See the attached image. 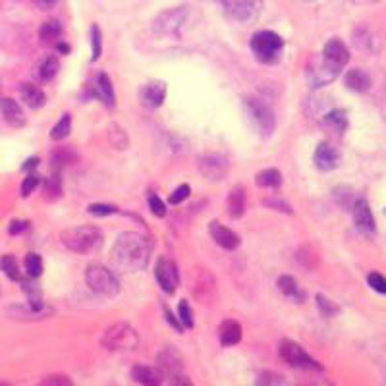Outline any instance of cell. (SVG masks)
<instances>
[{"label":"cell","mask_w":386,"mask_h":386,"mask_svg":"<svg viewBox=\"0 0 386 386\" xmlns=\"http://www.w3.org/2000/svg\"><path fill=\"white\" fill-rule=\"evenodd\" d=\"M151 259V242L139 232L120 234L112 247V263L126 272L143 270Z\"/></svg>","instance_id":"6da1fadb"},{"label":"cell","mask_w":386,"mask_h":386,"mask_svg":"<svg viewBox=\"0 0 386 386\" xmlns=\"http://www.w3.org/2000/svg\"><path fill=\"white\" fill-rule=\"evenodd\" d=\"M62 244L66 249L79 255H89V253L97 252L102 245V232L97 226H76L68 228L60 236Z\"/></svg>","instance_id":"7a4b0ae2"},{"label":"cell","mask_w":386,"mask_h":386,"mask_svg":"<svg viewBox=\"0 0 386 386\" xmlns=\"http://www.w3.org/2000/svg\"><path fill=\"white\" fill-rule=\"evenodd\" d=\"M284 49V39L275 31L263 29L252 37V51L255 54V59L265 62V64H272L277 62L280 52Z\"/></svg>","instance_id":"3957f363"},{"label":"cell","mask_w":386,"mask_h":386,"mask_svg":"<svg viewBox=\"0 0 386 386\" xmlns=\"http://www.w3.org/2000/svg\"><path fill=\"white\" fill-rule=\"evenodd\" d=\"M85 282L91 288L95 294L114 298L120 294V282L114 277V272L102 265H89L85 269Z\"/></svg>","instance_id":"277c9868"},{"label":"cell","mask_w":386,"mask_h":386,"mask_svg":"<svg viewBox=\"0 0 386 386\" xmlns=\"http://www.w3.org/2000/svg\"><path fill=\"white\" fill-rule=\"evenodd\" d=\"M244 105L247 114L255 122V126L259 128L261 134L265 135V137L275 134V130H277V118H275V112L270 110L269 105H265V102L255 99V97H244Z\"/></svg>","instance_id":"5b68a950"},{"label":"cell","mask_w":386,"mask_h":386,"mask_svg":"<svg viewBox=\"0 0 386 386\" xmlns=\"http://www.w3.org/2000/svg\"><path fill=\"white\" fill-rule=\"evenodd\" d=\"M102 344L109 350H135L139 344V338L134 327H130L126 323H116L105 332Z\"/></svg>","instance_id":"8992f818"},{"label":"cell","mask_w":386,"mask_h":386,"mask_svg":"<svg viewBox=\"0 0 386 386\" xmlns=\"http://www.w3.org/2000/svg\"><path fill=\"white\" fill-rule=\"evenodd\" d=\"M228 16L236 22H253L263 12V0H217Z\"/></svg>","instance_id":"52a82bcc"},{"label":"cell","mask_w":386,"mask_h":386,"mask_svg":"<svg viewBox=\"0 0 386 386\" xmlns=\"http://www.w3.org/2000/svg\"><path fill=\"white\" fill-rule=\"evenodd\" d=\"M280 357L292 365L295 369H305V371H319L321 365L317 361L311 357L309 353L303 350L302 346L295 344L294 340H282L280 344Z\"/></svg>","instance_id":"ba28073f"},{"label":"cell","mask_w":386,"mask_h":386,"mask_svg":"<svg viewBox=\"0 0 386 386\" xmlns=\"http://www.w3.org/2000/svg\"><path fill=\"white\" fill-rule=\"evenodd\" d=\"M228 170H230V159H228L226 155L209 153V155H203L201 159H199V172L209 182L224 180L228 176Z\"/></svg>","instance_id":"9c48e42d"},{"label":"cell","mask_w":386,"mask_h":386,"mask_svg":"<svg viewBox=\"0 0 386 386\" xmlns=\"http://www.w3.org/2000/svg\"><path fill=\"white\" fill-rule=\"evenodd\" d=\"M321 60L330 70H334V72L340 74V70L350 62V51H348V47L340 39H330L325 45V49H323V59Z\"/></svg>","instance_id":"30bf717a"},{"label":"cell","mask_w":386,"mask_h":386,"mask_svg":"<svg viewBox=\"0 0 386 386\" xmlns=\"http://www.w3.org/2000/svg\"><path fill=\"white\" fill-rule=\"evenodd\" d=\"M187 12L185 8H172L162 12L157 20H155V31L160 35H174L180 31V27L185 24Z\"/></svg>","instance_id":"8fae6325"},{"label":"cell","mask_w":386,"mask_h":386,"mask_svg":"<svg viewBox=\"0 0 386 386\" xmlns=\"http://www.w3.org/2000/svg\"><path fill=\"white\" fill-rule=\"evenodd\" d=\"M353 224L360 230L365 238H373L377 234V224H375V217L371 213L369 205L365 199H357L353 203Z\"/></svg>","instance_id":"7c38bea8"},{"label":"cell","mask_w":386,"mask_h":386,"mask_svg":"<svg viewBox=\"0 0 386 386\" xmlns=\"http://www.w3.org/2000/svg\"><path fill=\"white\" fill-rule=\"evenodd\" d=\"M155 275H157V280H159L160 288H162L167 294H174V292H176L178 284H180V275H178V267L174 261L159 259L157 269H155Z\"/></svg>","instance_id":"4fadbf2b"},{"label":"cell","mask_w":386,"mask_h":386,"mask_svg":"<svg viewBox=\"0 0 386 386\" xmlns=\"http://www.w3.org/2000/svg\"><path fill=\"white\" fill-rule=\"evenodd\" d=\"M340 151L336 149L334 145H330V143L323 141L317 145V149L313 153V162H315V167L323 170V172H330V170H334V168L340 167Z\"/></svg>","instance_id":"5bb4252c"},{"label":"cell","mask_w":386,"mask_h":386,"mask_svg":"<svg viewBox=\"0 0 386 386\" xmlns=\"http://www.w3.org/2000/svg\"><path fill=\"white\" fill-rule=\"evenodd\" d=\"M157 363H159L162 373H168V375L176 377L184 369V355L178 352L174 346H167L157 355Z\"/></svg>","instance_id":"9a60e30c"},{"label":"cell","mask_w":386,"mask_h":386,"mask_svg":"<svg viewBox=\"0 0 386 386\" xmlns=\"http://www.w3.org/2000/svg\"><path fill=\"white\" fill-rule=\"evenodd\" d=\"M209 232H210V236H213V240H215V242H217V244H219L222 249H226V252L238 249L240 244H242L240 236L236 234L234 230L222 226L219 220H213V222H210Z\"/></svg>","instance_id":"2e32d148"},{"label":"cell","mask_w":386,"mask_h":386,"mask_svg":"<svg viewBox=\"0 0 386 386\" xmlns=\"http://www.w3.org/2000/svg\"><path fill=\"white\" fill-rule=\"evenodd\" d=\"M139 97L147 109H159L167 99V84L164 82H149L141 87Z\"/></svg>","instance_id":"e0dca14e"},{"label":"cell","mask_w":386,"mask_h":386,"mask_svg":"<svg viewBox=\"0 0 386 386\" xmlns=\"http://www.w3.org/2000/svg\"><path fill=\"white\" fill-rule=\"evenodd\" d=\"M0 112H2L4 120H6L12 128L26 126V114H24L22 107H20L14 99H8V97L0 99Z\"/></svg>","instance_id":"ac0fdd59"},{"label":"cell","mask_w":386,"mask_h":386,"mask_svg":"<svg viewBox=\"0 0 386 386\" xmlns=\"http://www.w3.org/2000/svg\"><path fill=\"white\" fill-rule=\"evenodd\" d=\"M338 77V72L330 70V68L321 60V62H315L311 64L309 70H307V79L313 87H323V85H328L330 82H334Z\"/></svg>","instance_id":"d6986e66"},{"label":"cell","mask_w":386,"mask_h":386,"mask_svg":"<svg viewBox=\"0 0 386 386\" xmlns=\"http://www.w3.org/2000/svg\"><path fill=\"white\" fill-rule=\"evenodd\" d=\"M132 378L139 385L155 386L160 385L164 380V373L160 371V367H151V365H135L132 369Z\"/></svg>","instance_id":"ffe728a7"},{"label":"cell","mask_w":386,"mask_h":386,"mask_svg":"<svg viewBox=\"0 0 386 386\" xmlns=\"http://www.w3.org/2000/svg\"><path fill=\"white\" fill-rule=\"evenodd\" d=\"M344 82H346V87L355 93H367L371 89V85H373L369 74H367V72H363V70H360V68L350 70V72L346 74Z\"/></svg>","instance_id":"44dd1931"},{"label":"cell","mask_w":386,"mask_h":386,"mask_svg":"<svg viewBox=\"0 0 386 386\" xmlns=\"http://www.w3.org/2000/svg\"><path fill=\"white\" fill-rule=\"evenodd\" d=\"M20 95H22V101L26 102L29 109H41L47 102V95L43 91L39 85L35 84H24L20 87Z\"/></svg>","instance_id":"7402d4cb"},{"label":"cell","mask_w":386,"mask_h":386,"mask_svg":"<svg viewBox=\"0 0 386 386\" xmlns=\"http://www.w3.org/2000/svg\"><path fill=\"white\" fill-rule=\"evenodd\" d=\"M219 336L222 346H236L242 340V325L232 319L222 321L219 328Z\"/></svg>","instance_id":"603a6c76"},{"label":"cell","mask_w":386,"mask_h":386,"mask_svg":"<svg viewBox=\"0 0 386 386\" xmlns=\"http://www.w3.org/2000/svg\"><path fill=\"white\" fill-rule=\"evenodd\" d=\"M247 207V195H245L244 187H234L232 192L228 193V213L232 219H242Z\"/></svg>","instance_id":"cb8c5ba5"},{"label":"cell","mask_w":386,"mask_h":386,"mask_svg":"<svg viewBox=\"0 0 386 386\" xmlns=\"http://www.w3.org/2000/svg\"><path fill=\"white\" fill-rule=\"evenodd\" d=\"M60 37H62V26H60V22H56V20L45 22L41 29H39V39L47 47H56L60 43Z\"/></svg>","instance_id":"d4e9b609"},{"label":"cell","mask_w":386,"mask_h":386,"mask_svg":"<svg viewBox=\"0 0 386 386\" xmlns=\"http://www.w3.org/2000/svg\"><path fill=\"white\" fill-rule=\"evenodd\" d=\"M95 95L101 99L107 107H114V87L107 74H99L95 82Z\"/></svg>","instance_id":"484cf974"},{"label":"cell","mask_w":386,"mask_h":386,"mask_svg":"<svg viewBox=\"0 0 386 386\" xmlns=\"http://www.w3.org/2000/svg\"><path fill=\"white\" fill-rule=\"evenodd\" d=\"M59 59L56 56H47V59H43L37 68H35V76L37 79H41V82H51L52 77L59 74Z\"/></svg>","instance_id":"4316f807"},{"label":"cell","mask_w":386,"mask_h":386,"mask_svg":"<svg viewBox=\"0 0 386 386\" xmlns=\"http://www.w3.org/2000/svg\"><path fill=\"white\" fill-rule=\"evenodd\" d=\"M255 184L259 187H267V190H277L282 184V174L277 168H265L255 176Z\"/></svg>","instance_id":"83f0119b"},{"label":"cell","mask_w":386,"mask_h":386,"mask_svg":"<svg viewBox=\"0 0 386 386\" xmlns=\"http://www.w3.org/2000/svg\"><path fill=\"white\" fill-rule=\"evenodd\" d=\"M277 286H278V290H280L286 298H292V300H295V302H300V300L303 298L302 292H300V288H298V282L294 280V277H288V275L280 277L278 278Z\"/></svg>","instance_id":"f1b7e54d"},{"label":"cell","mask_w":386,"mask_h":386,"mask_svg":"<svg viewBox=\"0 0 386 386\" xmlns=\"http://www.w3.org/2000/svg\"><path fill=\"white\" fill-rule=\"evenodd\" d=\"M325 124H327L330 130H334L338 134H344L346 126H348V120H346V114L342 110H332L325 116Z\"/></svg>","instance_id":"f546056e"},{"label":"cell","mask_w":386,"mask_h":386,"mask_svg":"<svg viewBox=\"0 0 386 386\" xmlns=\"http://www.w3.org/2000/svg\"><path fill=\"white\" fill-rule=\"evenodd\" d=\"M72 132V116L70 114H64V116L60 118L59 124H54L51 132V139L54 141H62V139H66L68 135Z\"/></svg>","instance_id":"4dcf8cb0"},{"label":"cell","mask_w":386,"mask_h":386,"mask_svg":"<svg viewBox=\"0 0 386 386\" xmlns=\"http://www.w3.org/2000/svg\"><path fill=\"white\" fill-rule=\"evenodd\" d=\"M0 270L10 278V280H20L22 275H20V267H17V261L14 255H4L0 259Z\"/></svg>","instance_id":"1f68e13d"},{"label":"cell","mask_w":386,"mask_h":386,"mask_svg":"<svg viewBox=\"0 0 386 386\" xmlns=\"http://www.w3.org/2000/svg\"><path fill=\"white\" fill-rule=\"evenodd\" d=\"M24 265H26L27 275L31 278H37L43 275V259L37 253H27Z\"/></svg>","instance_id":"d6a6232c"},{"label":"cell","mask_w":386,"mask_h":386,"mask_svg":"<svg viewBox=\"0 0 386 386\" xmlns=\"http://www.w3.org/2000/svg\"><path fill=\"white\" fill-rule=\"evenodd\" d=\"M45 193H47L49 199H59L60 193H62V184H60L59 176L47 178V182H45Z\"/></svg>","instance_id":"836d02e7"},{"label":"cell","mask_w":386,"mask_h":386,"mask_svg":"<svg viewBox=\"0 0 386 386\" xmlns=\"http://www.w3.org/2000/svg\"><path fill=\"white\" fill-rule=\"evenodd\" d=\"M110 143L116 147V149H126L128 145V137L126 134H124V130L120 126H110Z\"/></svg>","instance_id":"e575fe53"},{"label":"cell","mask_w":386,"mask_h":386,"mask_svg":"<svg viewBox=\"0 0 386 386\" xmlns=\"http://www.w3.org/2000/svg\"><path fill=\"white\" fill-rule=\"evenodd\" d=\"M178 319L182 321L184 328H193V317H192V307L190 303L182 300L180 305H178Z\"/></svg>","instance_id":"d590c367"},{"label":"cell","mask_w":386,"mask_h":386,"mask_svg":"<svg viewBox=\"0 0 386 386\" xmlns=\"http://www.w3.org/2000/svg\"><path fill=\"white\" fill-rule=\"evenodd\" d=\"M149 209H151V213L155 215V217H159V219H162V217H167V205H164V201L162 199H159L155 193H151L149 195Z\"/></svg>","instance_id":"8d00e7d4"},{"label":"cell","mask_w":386,"mask_h":386,"mask_svg":"<svg viewBox=\"0 0 386 386\" xmlns=\"http://www.w3.org/2000/svg\"><path fill=\"white\" fill-rule=\"evenodd\" d=\"M87 210L91 215H95V217H109V215H116L118 207H114V205H105V203H95Z\"/></svg>","instance_id":"74e56055"},{"label":"cell","mask_w":386,"mask_h":386,"mask_svg":"<svg viewBox=\"0 0 386 386\" xmlns=\"http://www.w3.org/2000/svg\"><path fill=\"white\" fill-rule=\"evenodd\" d=\"M367 282L369 286L378 292V294H386V278L383 275H378V272H371L369 277H367Z\"/></svg>","instance_id":"f35d334b"},{"label":"cell","mask_w":386,"mask_h":386,"mask_svg":"<svg viewBox=\"0 0 386 386\" xmlns=\"http://www.w3.org/2000/svg\"><path fill=\"white\" fill-rule=\"evenodd\" d=\"M190 192H192V190H190V185L182 184L180 187L174 190V193H172L170 197H168V201L172 203V205H180V203L185 201V199L190 197Z\"/></svg>","instance_id":"ab89813d"},{"label":"cell","mask_w":386,"mask_h":386,"mask_svg":"<svg viewBox=\"0 0 386 386\" xmlns=\"http://www.w3.org/2000/svg\"><path fill=\"white\" fill-rule=\"evenodd\" d=\"M317 305H319L321 313L325 315V317H332L336 311H338V307H336L334 303L330 302V300H327L325 295H317Z\"/></svg>","instance_id":"60d3db41"},{"label":"cell","mask_w":386,"mask_h":386,"mask_svg":"<svg viewBox=\"0 0 386 386\" xmlns=\"http://www.w3.org/2000/svg\"><path fill=\"white\" fill-rule=\"evenodd\" d=\"M263 203H265L267 207H270V209L280 210V213H288V215H292V213H294L292 207H290L288 203L282 201V199H278V197H267V199H265Z\"/></svg>","instance_id":"b9f144b4"},{"label":"cell","mask_w":386,"mask_h":386,"mask_svg":"<svg viewBox=\"0 0 386 386\" xmlns=\"http://www.w3.org/2000/svg\"><path fill=\"white\" fill-rule=\"evenodd\" d=\"M91 43H93V60H99L101 56V31L99 27L93 26L91 27Z\"/></svg>","instance_id":"7bdbcfd3"},{"label":"cell","mask_w":386,"mask_h":386,"mask_svg":"<svg viewBox=\"0 0 386 386\" xmlns=\"http://www.w3.org/2000/svg\"><path fill=\"white\" fill-rule=\"evenodd\" d=\"M43 386H70L72 385V378L64 377V375H51V377H45L41 380Z\"/></svg>","instance_id":"ee69618b"},{"label":"cell","mask_w":386,"mask_h":386,"mask_svg":"<svg viewBox=\"0 0 386 386\" xmlns=\"http://www.w3.org/2000/svg\"><path fill=\"white\" fill-rule=\"evenodd\" d=\"M72 159H74V155L70 151H66V149H59L56 153H52V162H54L56 167H64L68 162H72Z\"/></svg>","instance_id":"f6af8a7d"},{"label":"cell","mask_w":386,"mask_h":386,"mask_svg":"<svg viewBox=\"0 0 386 386\" xmlns=\"http://www.w3.org/2000/svg\"><path fill=\"white\" fill-rule=\"evenodd\" d=\"M39 182H41V180L35 176V174H29V176L24 180V184H22V195H24V197H29L31 192L39 185Z\"/></svg>","instance_id":"bcb514c9"},{"label":"cell","mask_w":386,"mask_h":386,"mask_svg":"<svg viewBox=\"0 0 386 386\" xmlns=\"http://www.w3.org/2000/svg\"><path fill=\"white\" fill-rule=\"evenodd\" d=\"M259 385H286V380L277 373H263L259 378H257Z\"/></svg>","instance_id":"7dc6e473"},{"label":"cell","mask_w":386,"mask_h":386,"mask_svg":"<svg viewBox=\"0 0 386 386\" xmlns=\"http://www.w3.org/2000/svg\"><path fill=\"white\" fill-rule=\"evenodd\" d=\"M164 317H167L168 323H170L172 327L176 328V330H180V332L184 330V325H182V321L178 319V315H174V313L168 309V307H164Z\"/></svg>","instance_id":"c3c4849f"},{"label":"cell","mask_w":386,"mask_h":386,"mask_svg":"<svg viewBox=\"0 0 386 386\" xmlns=\"http://www.w3.org/2000/svg\"><path fill=\"white\" fill-rule=\"evenodd\" d=\"M27 228H29V222H26V220H14V222L10 224V234H22V232H26Z\"/></svg>","instance_id":"681fc988"},{"label":"cell","mask_w":386,"mask_h":386,"mask_svg":"<svg viewBox=\"0 0 386 386\" xmlns=\"http://www.w3.org/2000/svg\"><path fill=\"white\" fill-rule=\"evenodd\" d=\"M33 2L37 6H41V8H49V6H54L59 0H33Z\"/></svg>","instance_id":"f907efd6"},{"label":"cell","mask_w":386,"mask_h":386,"mask_svg":"<svg viewBox=\"0 0 386 386\" xmlns=\"http://www.w3.org/2000/svg\"><path fill=\"white\" fill-rule=\"evenodd\" d=\"M37 162H39V159H29L26 162V164H24V170H29V168H35L37 167Z\"/></svg>","instance_id":"816d5d0a"},{"label":"cell","mask_w":386,"mask_h":386,"mask_svg":"<svg viewBox=\"0 0 386 386\" xmlns=\"http://www.w3.org/2000/svg\"><path fill=\"white\" fill-rule=\"evenodd\" d=\"M355 4H373V2H377V0H353Z\"/></svg>","instance_id":"f5cc1de1"},{"label":"cell","mask_w":386,"mask_h":386,"mask_svg":"<svg viewBox=\"0 0 386 386\" xmlns=\"http://www.w3.org/2000/svg\"><path fill=\"white\" fill-rule=\"evenodd\" d=\"M385 215H386V209H385Z\"/></svg>","instance_id":"db71d44e"}]
</instances>
